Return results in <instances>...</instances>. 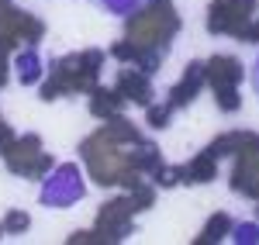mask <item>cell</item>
I'll return each instance as SVG.
<instances>
[{"instance_id":"cell-3","label":"cell","mask_w":259,"mask_h":245,"mask_svg":"<svg viewBox=\"0 0 259 245\" xmlns=\"http://www.w3.org/2000/svg\"><path fill=\"white\" fill-rule=\"evenodd\" d=\"M21 83H35L38 80V59L35 56H21Z\"/></svg>"},{"instance_id":"cell-7","label":"cell","mask_w":259,"mask_h":245,"mask_svg":"<svg viewBox=\"0 0 259 245\" xmlns=\"http://www.w3.org/2000/svg\"><path fill=\"white\" fill-rule=\"evenodd\" d=\"M225 228H228V218H214L211 221V238H214V231H225Z\"/></svg>"},{"instance_id":"cell-2","label":"cell","mask_w":259,"mask_h":245,"mask_svg":"<svg viewBox=\"0 0 259 245\" xmlns=\"http://www.w3.org/2000/svg\"><path fill=\"white\" fill-rule=\"evenodd\" d=\"M90 4L97 7L100 14H111V18H132V14L145 11L149 0H90Z\"/></svg>"},{"instance_id":"cell-4","label":"cell","mask_w":259,"mask_h":245,"mask_svg":"<svg viewBox=\"0 0 259 245\" xmlns=\"http://www.w3.org/2000/svg\"><path fill=\"white\" fill-rule=\"evenodd\" d=\"M28 225H31L28 214H21V211H11V214H7V231H24Z\"/></svg>"},{"instance_id":"cell-1","label":"cell","mask_w":259,"mask_h":245,"mask_svg":"<svg viewBox=\"0 0 259 245\" xmlns=\"http://www.w3.org/2000/svg\"><path fill=\"white\" fill-rule=\"evenodd\" d=\"M83 197V180H80V169L76 166H59L45 186H41V204L45 207H69Z\"/></svg>"},{"instance_id":"cell-6","label":"cell","mask_w":259,"mask_h":245,"mask_svg":"<svg viewBox=\"0 0 259 245\" xmlns=\"http://www.w3.org/2000/svg\"><path fill=\"white\" fill-rule=\"evenodd\" d=\"M149 121H152V128H166V124H169V111H162V107H156V111L149 114Z\"/></svg>"},{"instance_id":"cell-5","label":"cell","mask_w":259,"mask_h":245,"mask_svg":"<svg viewBox=\"0 0 259 245\" xmlns=\"http://www.w3.org/2000/svg\"><path fill=\"white\" fill-rule=\"evenodd\" d=\"M249 83H252V93L259 97V48H256V56H252V66H249Z\"/></svg>"}]
</instances>
